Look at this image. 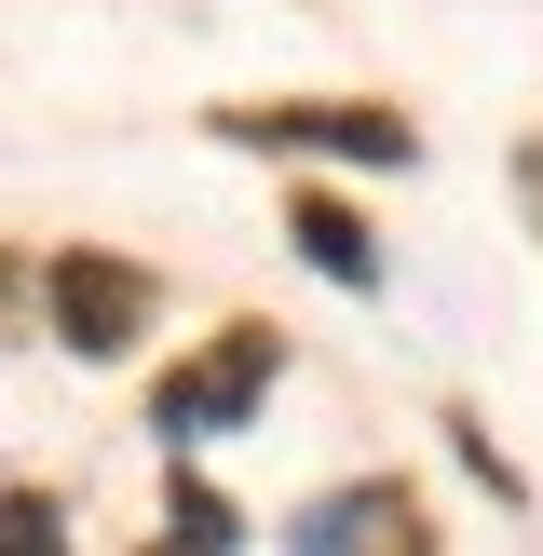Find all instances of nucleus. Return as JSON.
Wrapping results in <instances>:
<instances>
[{
    "label": "nucleus",
    "mask_w": 543,
    "mask_h": 556,
    "mask_svg": "<svg viewBox=\"0 0 543 556\" xmlns=\"http://www.w3.org/2000/svg\"><path fill=\"white\" fill-rule=\"evenodd\" d=\"M258 394H272V326H231V340H217L204 367H177V380H163L150 434H177V448H204V434H231V421H244Z\"/></svg>",
    "instance_id": "f257e3e1"
},
{
    "label": "nucleus",
    "mask_w": 543,
    "mask_h": 556,
    "mask_svg": "<svg viewBox=\"0 0 543 556\" xmlns=\"http://www.w3.org/2000/svg\"><path fill=\"white\" fill-rule=\"evenodd\" d=\"M54 326H68V353H123L136 326H150V271H123V258H54Z\"/></svg>",
    "instance_id": "f03ea898"
},
{
    "label": "nucleus",
    "mask_w": 543,
    "mask_h": 556,
    "mask_svg": "<svg viewBox=\"0 0 543 556\" xmlns=\"http://www.w3.org/2000/svg\"><path fill=\"white\" fill-rule=\"evenodd\" d=\"M231 136H272V150H340V163H407L394 109H231Z\"/></svg>",
    "instance_id": "7ed1b4c3"
},
{
    "label": "nucleus",
    "mask_w": 543,
    "mask_h": 556,
    "mask_svg": "<svg viewBox=\"0 0 543 556\" xmlns=\"http://www.w3.org/2000/svg\"><path fill=\"white\" fill-rule=\"evenodd\" d=\"M286 543H313V556H353V543H421V503L407 489H326V503H299V530Z\"/></svg>",
    "instance_id": "20e7f679"
},
{
    "label": "nucleus",
    "mask_w": 543,
    "mask_h": 556,
    "mask_svg": "<svg viewBox=\"0 0 543 556\" xmlns=\"http://www.w3.org/2000/svg\"><path fill=\"white\" fill-rule=\"evenodd\" d=\"M299 258H313V271H340V286H380V244L353 231V217L326 204V190H313V204H299Z\"/></svg>",
    "instance_id": "39448f33"
}]
</instances>
